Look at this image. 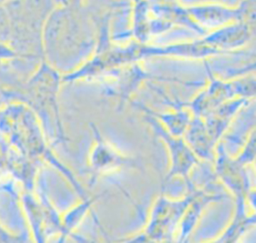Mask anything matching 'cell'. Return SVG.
Segmentation results:
<instances>
[{
	"instance_id": "cell-1",
	"label": "cell",
	"mask_w": 256,
	"mask_h": 243,
	"mask_svg": "<svg viewBox=\"0 0 256 243\" xmlns=\"http://www.w3.org/2000/svg\"><path fill=\"white\" fill-rule=\"evenodd\" d=\"M198 190L189 191L181 199L172 200L163 193L155 200L143 232L156 243L173 242L174 235L186 210L194 200Z\"/></svg>"
},
{
	"instance_id": "cell-2",
	"label": "cell",
	"mask_w": 256,
	"mask_h": 243,
	"mask_svg": "<svg viewBox=\"0 0 256 243\" xmlns=\"http://www.w3.org/2000/svg\"><path fill=\"white\" fill-rule=\"evenodd\" d=\"M144 119L151 126L154 133L166 144L169 151L170 168L164 182L167 183L175 177H181L186 183L188 192L195 190L196 188L193 185L189 174L196 165H199V160L196 154L185 140L170 134L157 119L147 113H145Z\"/></svg>"
},
{
	"instance_id": "cell-3",
	"label": "cell",
	"mask_w": 256,
	"mask_h": 243,
	"mask_svg": "<svg viewBox=\"0 0 256 243\" xmlns=\"http://www.w3.org/2000/svg\"><path fill=\"white\" fill-rule=\"evenodd\" d=\"M216 174L225 184L236 200H246L251 191L249 177L245 166L241 165L235 158L229 156L223 144L217 148Z\"/></svg>"
},
{
	"instance_id": "cell-4",
	"label": "cell",
	"mask_w": 256,
	"mask_h": 243,
	"mask_svg": "<svg viewBox=\"0 0 256 243\" xmlns=\"http://www.w3.org/2000/svg\"><path fill=\"white\" fill-rule=\"evenodd\" d=\"M251 5L243 3L237 8H228L219 5H203L185 8L190 19L198 25L201 23L205 28H221L222 25L231 21H241L249 15ZM199 26V25H198Z\"/></svg>"
},
{
	"instance_id": "cell-5",
	"label": "cell",
	"mask_w": 256,
	"mask_h": 243,
	"mask_svg": "<svg viewBox=\"0 0 256 243\" xmlns=\"http://www.w3.org/2000/svg\"><path fill=\"white\" fill-rule=\"evenodd\" d=\"M224 198L223 195L209 194L203 190H198L194 200L186 210L176 231L175 243H188L189 236L193 232L198 220L200 219L204 209L212 202L220 201Z\"/></svg>"
},
{
	"instance_id": "cell-6",
	"label": "cell",
	"mask_w": 256,
	"mask_h": 243,
	"mask_svg": "<svg viewBox=\"0 0 256 243\" xmlns=\"http://www.w3.org/2000/svg\"><path fill=\"white\" fill-rule=\"evenodd\" d=\"M133 105H136L144 113H147L157 119L170 134L176 137L182 136L187 131L191 123L190 113L184 108H175L176 111L174 113L161 114L152 111L147 106H144L140 103H133Z\"/></svg>"
},
{
	"instance_id": "cell-7",
	"label": "cell",
	"mask_w": 256,
	"mask_h": 243,
	"mask_svg": "<svg viewBox=\"0 0 256 243\" xmlns=\"http://www.w3.org/2000/svg\"><path fill=\"white\" fill-rule=\"evenodd\" d=\"M149 5L147 2H138L134 8L133 35L139 43L146 44L153 35V19L149 17Z\"/></svg>"
},
{
	"instance_id": "cell-8",
	"label": "cell",
	"mask_w": 256,
	"mask_h": 243,
	"mask_svg": "<svg viewBox=\"0 0 256 243\" xmlns=\"http://www.w3.org/2000/svg\"><path fill=\"white\" fill-rule=\"evenodd\" d=\"M235 159L243 166L256 161V129L251 133L244 149Z\"/></svg>"
},
{
	"instance_id": "cell-9",
	"label": "cell",
	"mask_w": 256,
	"mask_h": 243,
	"mask_svg": "<svg viewBox=\"0 0 256 243\" xmlns=\"http://www.w3.org/2000/svg\"><path fill=\"white\" fill-rule=\"evenodd\" d=\"M75 241H76L77 243H96V242H92V241H89V240H87V239L80 238V237L75 238Z\"/></svg>"
},
{
	"instance_id": "cell-10",
	"label": "cell",
	"mask_w": 256,
	"mask_h": 243,
	"mask_svg": "<svg viewBox=\"0 0 256 243\" xmlns=\"http://www.w3.org/2000/svg\"><path fill=\"white\" fill-rule=\"evenodd\" d=\"M208 243H218V242H217V240L215 239V240H213V241H211V242H208Z\"/></svg>"
}]
</instances>
